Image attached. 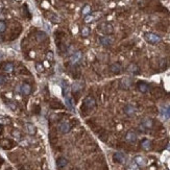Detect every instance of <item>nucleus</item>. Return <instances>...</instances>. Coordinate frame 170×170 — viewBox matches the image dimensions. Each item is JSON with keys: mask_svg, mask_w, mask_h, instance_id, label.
Listing matches in <instances>:
<instances>
[{"mask_svg": "<svg viewBox=\"0 0 170 170\" xmlns=\"http://www.w3.org/2000/svg\"><path fill=\"white\" fill-rule=\"evenodd\" d=\"M64 97H65V102L66 105L69 110H74V103H73V99L71 97V92H70V88L68 86H66L64 88Z\"/></svg>", "mask_w": 170, "mask_h": 170, "instance_id": "f257e3e1", "label": "nucleus"}, {"mask_svg": "<svg viewBox=\"0 0 170 170\" xmlns=\"http://www.w3.org/2000/svg\"><path fill=\"white\" fill-rule=\"evenodd\" d=\"M99 30L101 31L103 35H105V36H109V35H111V33H113V26L110 24V23L107 22H102L99 24L98 26Z\"/></svg>", "mask_w": 170, "mask_h": 170, "instance_id": "f03ea898", "label": "nucleus"}, {"mask_svg": "<svg viewBox=\"0 0 170 170\" xmlns=\"http://www.w3.org/2000/svg\"><path fill=\"white\" fill-rule=\"evenodd\" d=\"M144 38H145L146 41H147L148 43H150V44H156V43L161 42V37L156 35V33H145Z\"/></svg>", "mask_w": 170, "mask_h": 170, "instance_id": "7ed1b4c3", "label": "nucleus"}, {"mask_svg": "<svg viewBox=\"0 0 170 170\" xmlns=\"http://www.w3.org/2000/svg\"><path fill=\"white\" fill-rule=\"evenodd\" d=\"M70 129H71V125H70V123H69L68 121H62L58 124V131L62 134H67V133L70 132Z\"/></svg>", "mask_w": 170, "mask_h": 170, "instance_id": "20e7f679", "label": "nucleus"}, {"mask_svg": "<svg viewBox=\"0 0 170 170\" xmlns=\"http://www.w3.org/2000/svg\"><path fill=\"white\" fill-rule=\"evenodd\" d=\"M138 137H137V134L134 132V131H129V132L126 133V136H125V140L129 143H135L137 141Z\"/></svg>", "mask_w": 170, "mask_h": 170, "instance_id": "39448f33", "label": "nucleus"}, {"mask_svg": "<svg viewBox=\"0 0 170 170\" xmlns=\"http://www.w3.org/2000/svg\"><path fill=\"white\" fill-rule=\"evenodd\" d=\"M113 159L114 161L117 163H120V164H124L126 161V158L122 152H115L114 156H113Z\"/></svg>", "mask_w": 170, "mask_h": 170, "instance_id": "423d86ee", "label": "nucleus"}, {"mask_svg": "<svg viewBox=\"0 0 170 170\" xmlns=\"http://www.w3.org/2000/svg\"><path fill=\"white\" fill-rule=\"evenodd\" d=\"M95 104H96L95 99H94L92 96L86 97L85 100H84V105H85L86 107H88V109H92V107H95Z\"/></svg>", "mask_w": 170, "mask_h": 170, "instance_id": "0eeeda50", "label": "nucleus"}, {"mask_svg": "<svg viewBox=\"0 0 170 170\" xmlns=\"http://www.w3.org/2000/svg\"><path fill=\"white\" fill-rule=\"evenodd\" d=\"M161 116L165 120L170 118V105H164L161 107Z\"/></svg>", "mask_w": 170, "mask_h": 170, "instance_id": "6e6552de", "label": "nucleus"}, {"mask_svg": "<svg viewBox=\"0 0 170 170\" xmlns=\"http://www.w3.org/2000/svg\"><path fill=\"white\" fill-rule=\"evenodd\" d=\"M154 125V122L151 120L150 118H145L144 120L142 121V123H141V129H149L152 127Z\"/></svg>", "mask_w": 170, "mask_h": 170, "instance_id": "1a4fd4ad", "label": "nucleus"}, {"mask_svg": "<svg viewBox=\"0 0 170 170\" xmlns=\"http://www.w3.org/2000/svg\"><path fill=\"white\" fill-rule=\"evenodd\" d=\"M82 52L80 51H77L75 52V53H73L71 56V58H70V61H71V64H73V65H75V64H77L78 62H80V60H82Z\"/></svg>", "mask_w": 170, "mask_h": 170, "instance_id": "9d476101", "label": "nucleus"}, {"mask_svg": "<svg viewBox=\"0 0 170 170\" xmlns=\"http://www.w3.org/2000/svg\"><path fill=\"white\" fill-rule=\"evenodd\" d=\"M124 112L127 116H134L136 114V107L132 104H127L125 107H124Z\"/></svg>", "mask_w": 170, "mask_h": 170, "instance_id": "9b49d317", "label": "nucleus"}, {"mask_svg": "<svg viewBox=\"0 0 170 170\" xmlns=\"http://www.w3.org/2000/svg\"><path fill=\"white\" fill-rule=\"evenodd\" d=\"M99 41H100V43H101V45H103V46H110L111 44L113 43V39L110 38V37H101V38L99 39Z\"/></svg>", "mask_w": 170, "mask_h": 170, "instance_id": "f8f14e48", "label": "nucleus"}, {"mask_svg": "<svg viewBox=\"0 0 170 170\" xmlns=\"http://www.w3.org/2000/svg\"><path fill=\"white\" fill-rule=\"evenodd\" d=\"M131 86H132V80L131 78H123V80H121V88L124 89V90H127L129 88H131Z\"/></svg>", "mask_w": 170, "mask_h": 170, "instance_id": "ddd939ff", "label": "nucleus"}, {"mask_svg": "<svg viewBox=\"0 0 170 170\" xmlns=\"http://www.w3.org/2000/svg\"><path fill=\"white\" fill-rule=\"evenodd\" d=\"M138 89H139V91H140L141 93H147L148 90H149V86L146 82H140L138 84Z\"/></svg>", "mask_w": 170, "mask_h": 170, "instance_id": "4468645a", "label": "nucleus"}, {"mask_svg": "<svg viewBox=\"0 0 170 170\" xmlns=\"http://www.w3.org/2000/svg\"><path fill=\"white\" fill-rule=\"evenodd\" d=\"M110 70L112 72H114V73H120V72L122 71V66L118 63L112 64L110 66Z\"/></svg>", "mask_w": 170, "mask_h": 170, "instance_id": "2eb2a0df", "label": "nucleus"}, {"mask_svg": "<svg viewBox=\"0 0 170 170\" xmlns=\"http://www.w3.org/2000/svg\"><path fill=\"white\" fill-rule=\"evenodd\" d=\"M20 91H21V93L24 94V95H29L30 92H31V88H30V86L27 85V84H23V85L20 87Z\"/></svg>", "mask_w": 170, "mask_h": 170, "instance_id": "dca6fc26", "label": "nucleus"}, {"mask_svg": "<svg viewBox=\"0 0 170 170\" xmlns=\"http://www.w3.org/2000/svg\"><path fill=\"white\" fill-rule=\"evenodd\" d=\"M25 129H26V132L29 135H35L37 133V129L36 126L31 123H26L25 124Z\"/></svg>", "mask_w": 170, "mask_h": 170, "instance_id": "f3484780", "label": "nucleus"}, {"mask_svg": "<svg viewBox=\"0 0 170 170\" xmlns=\"http://www.w3.org/2000/svg\"><path fill=\"white\" fill-rule=\"evenodd\" d=\"M67 164H68V161H67V159H65V158H58V159L56 160V165H58V168L66 167Z\"/></svg>", "mask_w": 170, "mask_h": 170, "instance_id": "a211bd4d", "label": "nucleus"}, {"mask_svg": "<svg viewBox=\"0 0 170 170\" xmlns=\"http://www.w3.org/2000/svg\"><path fill=\"white\" fill-rule=\"evenodd\" d=\"M127 71H129V73L137 74V73H139V67H138L136 64H131V65L127 67Z\"/></svg>", "mask_w": 170, "mask_h": 170, "instance_id": "6ab92c4d", "label": "nucleus"}, {"mask_svg": "<svg viewBox=\"0 0 170 170\" xmlns=\"http://www.w3.org/2000/svg\"><path fill=\"white\" fill-rule=\"evenodd\" d=\"M36 38L39 42H43L47 39V35L44 31H38V33H36Z\"/></svg>", "mask_w": 170, "mask_h": 170, "instance_id": "aec40b11", "label": "nucleus"}, {"mask_svg": "<svg viewBox=\"0 0 170 170\" xmlns=\"http://www.w3.org/2000/svg\"><path fill=\"white\" fill-rule=\"evenodd\" d=\"M135 162H136V164L139 166V167H141V166H145L146 165V161L144 158H142V156H136L135 158Z\"/></svg>", "mask_w": 170, "mask_h": 170, "instance_id": "412c9836", "label": "nucleus"}, {"mask_svg": "<svg viewBox=\"0 0 170 170\" xmlns=\"http://www.w3.org/2000/svg\"><path fill=\"white\" fill-rule=\"evenodd\" d=\"M141 146H142L143 149H145V150H149L151 148V142L148 139H145V140H143L141 142Z\"/></svg>", "mask_w": 170, "mask_h": 170, "instance_id": "4be33fe9", "label": "nucleus"}, {"mask_svg": "<svg viewBox=\"0 0 170 170\" xmlns=\"http://www.w3.org/2000/svg\"><path fill=\"white\" fill-rule=\"evenodd\" d=\"M3 70L6 72V73H12L14 71V65L12 63H6L4 66H3Z\"/></svg>", "mask_w": 170, "mask_h": 170, "instance_id": "5701e85b", "label": "nucleus"}, {"mask_svg": "<svg viewBox=\"0 0 170 170\" xmlns=\"http://www.w3.org/2000/svg\"><path fill=\"white\" fill-rule=\"evenodd\" d=\"M0 146L3 148H11L13 146V144H12L10 140H2L0 141Z\"/></svg>", "mask_w": 170, "mask_h": 170, "instance_id": "b1692460", "label": "nucleus"}, {"mask_svg": "<svg viewBox=\"0 0 170 170\" xmlns=\"http://www.w3.org/2000/svg\"><path fill=\"white\" fill-rule=\"evenodd\" d=\"M127 170H140V167L136 164V162H132L129 163V165L127 166Z\"/></svg>", "mask_w": 170, "mask_h": 170, "instance_id": "393cba45", "label": "nucleus"}, {"mask_svg": "<svg viewBox=\"0 0 170 170\" xmlns=\"http://www.w3.org/2000/svg\"><path fill=\"white\" fill-rule=\"evenodd\" d=\"M82 37H88L89 35H90V33H91V30H90V28L89 27H87V26H85V27H82Z\"/></svg>", "mask_w": 170, "mask_h": 170, "instance_id": "a878e982", "label": "nucleus"}, {"mask_svg": "<svg viewBox=\"0 0 170 170\" xmlns=\"http://www.w3.org/2000/svg\"><path fill=\"white\" fill-rule=\"evenodd\" d=\"M49 19L51 20L52 22H54V23H60L61 22V19H60V17L56 16V15L54 14H51L49 16Z\"/></svg>", "mask_w": 170, "mask_h": 170, "instance_id": "bb28decb", "label": "nucleus"}, {"mask_svg": "<svg viewBox=\"0 0 170 170\" xmlns=\"http://www.w3.org/2000/svg\"><path fill=\"white\" fill-rule=\"evenodd\" d=\"M90 12H91V6L90 5H86L85 7L82 8V15L84 16H88V15H90Z\"/></svg>", "mask_w": 170, "mask_h": 170, "instance_id": "cd10ccee", "label": "nucleus"}, {"mask_svg": "<svg viewBox=\"0 0 170 170\" xmlns=\"http://www.w3.org/2000/svg\"><path fill=\"white\" fill-rule=\"evenodd\" d=\"M94 19H95V18H94L93 15H91V14H90V15H88V16H86V17H85V22H86V23H91Z\"/></svg>", "mask_w": 170, "mask_h": 170, "instance_id": "c85d7f7f", "label": "nucleus"}, {"mask_svg": "<svg viewBox=\"0 0 170 170\" xmlns=\"http://www.w3.org/2000/svg\"><path fill=\"white\" fill-rule=\"evenodd\" d=\"M6 80H7V77L5 75H3V74H0V86L4 85L6 82Z\"/></svg>", "mask_w": 170, "mask_h": 170, "instance_id": "c756f323", "label": "nucleus"}, {"mask_svg": "<svg viewBox=\"0 0 170 170\" xmlns=\"http://www.w3.org/2000/svg\"><path fill=\"white\" fill-rule=\"evenodd\" d=\"M6 29V24L3 21H0V33H4Z\"/></svg>", "mask_w": 170, "mask_h": 170, "instance_id": "7c9ffc66", "label": "nucleus"}, {"mask_svg": "<svg viewBox=\"0 0 170 170\" xmlns=\"http://www.w3.org/2000/svg\"><path fill=\"white\" fill-rule=\"evenodd\" d=\"M0 123H1V124L10 123V119L5 118V117H2V116H0Z\"/></svg>", "mask_w": 170, "mask_h": 170, "instance_id": "2f4dec72", "label": "nucleus"}, {"mask_svg": "<svg viewBox=\"0 0 170 170\" xmlns=\"http://www.w3.org/2000/svg\"><path fill=\"white\" fill-rule=\"evenodd\" d=\"M36 68H37V70H38L39 72H43V70H44V68H43V66H42L41 64H37Z\"/></svg>", "mask_w": 170, "mask_h": 170, "instance_id": "473e14b6", "label": "nucleus"}, {"mask_svg": "<svg viewBox=\"0 0 170 170\" xmlns=\"http://www.w3.org/2000/svg\"><path fill=\"white\" fill-rule=\"evenodd\" d=\"M13 136H14V137H16V138H18V139H19V138L21 137V134H20V133L18 132V131H14V132H13Z\"/></svg>", "mask_w": 170, "mask_h": 170, "instance_id": "72a5a7b5", "label": "nucleus"}, {"mask_svg": "<svg viewBox=\"0 0 170 170\" xmlns=\"http://www.w3.org/2000/svg\"><path fill=\"white\" fill-rule=\"evenodd\" d=\"M47 58L48 60H53V53L52 52H48L47 53Z\"/></svg>", "mask_w": 170, "mask_h": 170, "instance_id": "f704fd0d", "label": "nucleus"}, {"mask_svg": "<svg viewBox=\"0 0 170 170\" xmlns=\"http://www.w3.org/2000/svg\"><path fill=\"white\" fill-rule=\"evenodd\" d=\"M8 107H11L12 110H16V104L10 102V103H8Z\"/></svg>", "mask_w": 170, "mask_h": 170, "instance_id": "c9c22d12", "label": "nucleus"}, {"mask_svg": "<svg viewBox=\"0 0 170 170\" xmlns=\"http://www.w3.org/2000/svg\"><path fill=\"white\" fill-rule=\"evenodd\" d=\"M168 149H169V150H170V146H169V147H168Z\"/></svg>", "mask_w": 170, "mask_h": 170, "instance_id": "e433bc0d", "label": "nucleus"}, {"mask_svg": "<svg viewBox=\"0 0 170 170\" xmlns=\"http://www.w3.org/2000/svg\"><path fill=\"white\" fill-rule=\"evenodd\" d=\"M0 133H1V127H0Z\"/></svg>", "mask_w": 170, "mask_h": 170, "instance_id": "4c0bfd02", "label": "nucleus"}]
</instances>
